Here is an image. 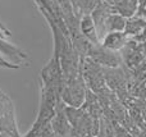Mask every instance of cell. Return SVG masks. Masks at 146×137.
I'll list each match as a JSON object with an SVG mask.
<instances>
[{"label": "cell", "mask_w": 146, "mask_h": 137, "mask_svg": "<svg viewBox=\"0 0 146 137\" xmlns=\"http://www.w3.org/2000/svg\"><path fill=\"white\" fill-rule=\"evenodd\" d=\"M86 94H87V86L80 73L74 78L64 81L60 91V99L68 107L81 108L86 100Z\"/></svg>", "instance_id": "obj_1"}, {"label": "cell", "mask_w": 146, "mask_h": 137, "mask_svg": "<svg viewBox=\"0 0 146 137\" xmlns=\"http://www.w3.org/2000/svg\"><path fill=\"white\" fill-rule=\"evenodd\" d=\"M87 58L92 59L95 63H98L103 68H117V67H121L123 63L121 53L109 50V49L104 48L101 44L91 45Z\"/></svg>", "instance_id": "obj_2"}, {"label": "cell", "mask_w": 146, "mask_h": 137, "mask_svg": "<svg viewBox=\"0 0 146 137\" xmlns=\"http://www.w3.org/2000/svg\"><path fill=\"white\" fill-rule=\"evenodd\" d=\"M114 12H115V9H114L113 5H110L106 1L101 0V1L99 3L98 7L95 8V10L91 13V17H92L94 22H95L96 30H98V35H99V38H100V40L106 33V31H105L106 18H108L109 14H111V13H114Z\"/></svg>", "instance_id": "obj_3"}, {"label": "cell", "mask_w": 146, "mask_h": 137, "mask_svg": "<svg viewBox=\"0 0 146 137\" xmlns=\"http://www.w3.org/2000/svg\"><path fill=\"white\" fill-rule=\"evenodd\" d=\"M128 38L129 37L124 33V31H110V32H106L101 38V45L109 50L119 53L127 44Z\"/></svg>", "instance_id": "obj_4"}, {"label": "cell", "mask_w": 146, "mask_h": 137, "mask_svg": "<svg viewBox=\"0 0 146 137\" xmlns=\"http://www.w3.org/2000/svg\"><path fill=\"white\" fill-rule=\"evenodd\" d=\"M0 132L9 133L12 137H21L19 131L15 124L14 109H13L12 103H9L5 112L0 115Z\"/></svg>", "instance_id": "obj_5"}, {"label": "cell", "mask_w": 146, "mask_h": 137, "mask_svg": "<svg viewBox=\"0 0 146 137\" xmlns=\"http://www.w3.org/2000/svg\"><path fill=\"white\" fill-rule=\"evenodd\" d=\"M146 31V19L139 17V15H133L131 18H127L126 27H124V33L128 36L129 38H136L139 40Z\"/></svg>", "instance_id": "obj_6"}, {"label": "cell", "mask_w": 146, "mask_h": 137, "mask_svg": "<svg viewBox=\"0 0 146 137\" xmlns=\"http://www.w3.org/2000/svg\"><path fill=\"white\" fill-rule=\"evenodd\" d=\"M80 31L90 42L100 44L98 30H96L95 22H94L91 14L90 15H82V17L80 18Z\"/></svg>", "instance_id": "obj_7"}, {"label": "cell", "mask_w": 146, "mask_h": 137, "mask_svg": "<svg viewBox=\"0 0 146 137\" xmlns=\"http://www.w3.org/2000/svg\"><path fill=\"white\" fill-rule=\"evenodd\" d=\"M0 54L12 58L13 62H14L15 64H18V66H19L21 60L26 59L25 53H22V51H21L18 48H15V46L10 45L9 42H7L3 37H0Z\"/></svg>", "instance_id": "obj_8"}, {"label": "cell", "mask_w": 146, "mask_h": 137, "mask_svg": "<svg viewBox=\"0 0 146 137\" xmlns=\"http://www.w3.org/2000/svg\"><path fill=\"white\" fill-rule=\"evenodd\" d=\"M126 22H127L126 17H123L122 14L114 12V13H111V14H109L108 18H106L105 31L106 32H110V31H124Z\"/></svg>", "instance_id": "obj_9"}, {"label": "cell", "mask_w": 146, "mask_h": 137, "mask_svg": "<svg viewBox=\"0 0 146 137\" xmlns=\"http://www.w3.org/2000/svg\"><path fill=\"white\" fill-rule=\"evenodd\" d=\"M113 7L117 13L122 14L126 18H131L136 14L137 0H118Z\"/></svg>", "instance_id": "obj_10"}, {"label": "cell", "mask_w": 146, "mask_h": 137, "mask_svg": "<svg viewBox=\"0 0 146 137\" xmlns=\"http://www.w3.org/2000/svg\"><path fill=\"white\" fill-rule=\"evenodd\" d=\"M100 1L101 0H78L77 5H76L74 13L80 18L82 15H90L95 10V8L98 7Z\"/></svg>", "instance_id": "obj_11"}, {"label": "cell", "mask_w": 146, "mask_h": 137, "mask_svg": "<svg viewBox=\"0 0 146 137\" xmlns=\"http://www.w3.org/2000/svg\"><path fill=\"white\" fill-rule=\"evenodd\" d=\"M135 15H139V17L146 19V0H137V8Z\"/></svg>", "instance_id": "obj_12"}, {"label": "cell", "mask_w": 146, "mask_h": 137, "mask_svg": "<svg viewBox=\"0 0 146 137\" xmlns=\"http://www.w3.org/2000/svg\"><path fill=\"white\" fill-rule=\"evenodd\" d=\"M0 137H12L9 133H5V132H0Z\"/></svg>", "instance_id": "obj_13"}, {"label": "cell", "mask_w": 146, "mask_h": 137, "mask_svg": "<svg viewBox=\"0 0 146 137\" xmlns=\"http://www.w3.org/2000/svg\"><path fill=\"white\" fill-rule=\"evenodd\" d=\"M69 1H71V3H72L73 8H74V9H76V5H77V1H78V0H69Z\"/></svg>", "instance_id": "obj_14"}, {"label": "cell", "mask_w": 146, "mask_h": 137, "mask_svg": "<svg viewBox=\"0 0 146 137\" xmlns=\"http://www.w3.org/2000/svg\"><path fill=\"white\" fill-rule=\"evenodd\" d=\"M145 83H146V82H145Z\"/></svg>", "instance_id": "obj_15"}]
</instances>
